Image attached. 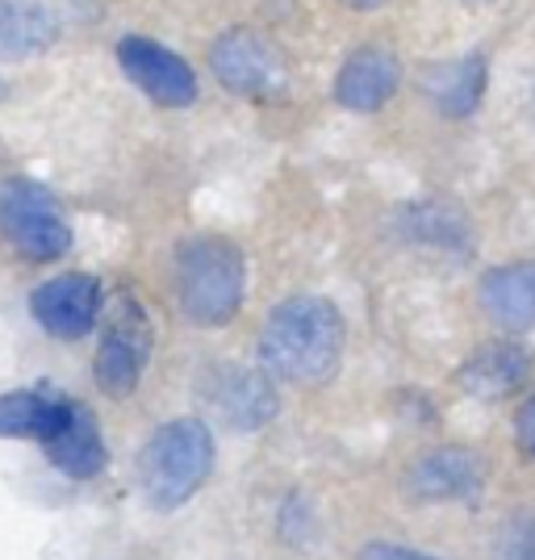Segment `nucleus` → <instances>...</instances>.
I'll use <instances>...</instances> for the list:
<instances>
[{
	"label": "nucleus",
	"mask_w": 535,
	"mask_h": 560,
	"mask_svg": "<svg viewBox=\"0 0 535 560\" xmlns=\"http://www.w3.org/2000/svg\"><path fill=\"white\" fill-rule=\"evenodd\" d=\"M344 355V318L326 298H289L259 335L264 373L293 385H323Z\"/></svg>",
	"instance_id": "f257e3e1"
},
{
	"label": "nucleus",
	"mask_w": 535,
	"mask_h": 560,
	"mask_svg": "<svg viewBox=\"0 0 535 560\" xmlns=\"http://www.w3.org/2000/svg\"><path fill=\"white\" fill-rule=\"evenodd\" d=\"M243 289H247L243 252L226 238L197 234L176 252V302L188 323L197 327L231 323L243 305Z\"/></svg>",
	"instance_id": "f03ea898"
},
{
	"label": "nucleus",
	"mask_w": 535,
	"mask_h": 560,
	"mask_svg": "<svg viewBox=\"0 0 535 560\" xmlns=\"http://www.w3.org/2000/svg\"><path fill=\"white\" fill-rule=\"evenodd\" d=\"M213 468V435L201 419H172L142 447V493L155 511H176L206 486Z\"/></svg>",
	"instance_id": "7ed1b4c3"
},
{
	"label": "nucleus",
	"mask_w": 535,
	"mask_h": 560,
	"mask_svg": "<svg viewBox=\"0 0 535 560\" xmlns=\"http://www.w3.org/2000/svg\"><path fill=\"white\" fill-rule=\"evenodd\" d=\"M0 231L30 259H59L71 247V226L43 185L9 180L0 188Z\"/></svg>",
	"instance_id": "20e7f679"
},
{
	"label": "nucleus",
	"mask_w": 535,
	"mask_h": 560,
	"mask_svg": "<svg viewBox=\"0 0 535 560\" xmlns=\"http://www.w3.org/2000/svg\"><path fill=\"white\" fill-rule=\"evenodd\" d=\"M147 355H151V323L142 314L139 298L126 293L114 305L109 323L101 330V343H96V385L109 397L135 394V385L142 381V369H147Z\"/></svg>",
	"instance_id": "39448f33"
},
{
	"label": "nucleus",
	"mask_w": 535,
	"mask_h": 560,
	"mask_svg": "<svg viewBox=\"0 0 535 560\" xmlns=\"http://www.w3.org/2000/svg\"><path fill=\"white\" fill-rule=\"evenodd\" d=\"M210 71L218 75L222 89L239 96H280L289 89V63L268 38H259L252 30H231L222 34L210 50Z\"/></svg>",
	"instance_id": "423d86ee"
},
{
	"label": "nucleus",
	"mask_w": 535,
	"mask_h": 560,
	"mask_svg": "<svg viewBox=\"0 0 535 560\" xmlns=\"http://www.w3.org/2000/svg\"><path fill=\"white\" fill-rule=\"evenodd\" d=\"M117 63L155 105L185 109V105L197 101V71L188 68L176 50L160 47V43H151L142 34H126L117 43Z\"/></svg>",
	"instance_id": "0eeeda50"
},
{
	"label": "nucleus",
	"mask_w": 535,
	"mask_h": 560,
	"mask_svg": "<svg viewBox=\"0 0 535 560\" xmlns=\"http://www.w3.org/2000/svg\"><path fill=\"white\" fill-rule=\"evenodd\" d=\"M30 314L55 339H84L101 318V284L84 272H68L30 293Z\"/></svg>",
	"instance_id": "6e6552de"
},
{
	"label": "nucleus",
	"mask_w": 535,
	"mask_h": 560,
	"mask_svg": "<svg viewBox=\"0 0 535 560\" xmlns=\"http://www.w3.org/2000/svg\"><path fill=\"white\" fill-rule=\"evenodd\" d=\"M486 481V460L473 447H435L419 456L406 472V490L422 502H447V498H468Z\"/></svg>",
	"instance_id": "1a4fd4ad"
},
{
	"label": "nucleus",
	"mask_w": 535,
	"mask_h": 560,
	"mask_svg": "<svg viewBox=\"0 0 535 560\" xmlns=\"http://www.w3.org/2000/svg\"><path fill=\"white\" fill-rule=\"evenodd\" d=\"M397 84H402V63H397L394 50L364 47L348 55V63L339 68L335 96L351 114H373V109H381L397 93Z\"/></svg>",
	"instance_id": "9d476101"
},
{
	"label": "nucleus",
	"mask_w": 535,
	"mask_h": 560,
	"mask_svg": "<svg viewBox=\"0 0 535 560\" xmlns=\"http://www.w3.org/2000/svg\"><path fill=\"white\" fill-rule=\"evenodd\" d=\"M210 401L239 431H256L277 415V394H272L268 376L252 373V369H222L210 385Z\"/></svg>",
	"instance_id": "9b49d317"
},
{
	"label": "nucleus",
	"mask_w": 535,
	"mask_h": 560,
	"mask_svg": "<svg viewBox=\"0 0 535 560\" xmlns=\"http://www.w3.org/2000/svg\"><path fill=\"white\" fill-rule=\"evenodd\" d=\"M481 305L502 330L535 327V259L493 268L481 280Z\"/></svg>",
	"instance_id": "f8f14e48"
},
{
	"label": "nucleus",
	"mask_w": 535,
	"mask_h": 560,
	"mask_svg": "<svg viewBox=\"0 0 535 560\" xmlns=\"http://www.w3.org/2000/svg\"><path fill=\"white\" fill-rule=\"evenodd\" d=\"M71 406L68 397H47L34 394V389H13V394H0V435L4 440H38L50 444L59 435V427L68 422Z\"/></svg>",
	"instance_id": "ddd939ff"
},
{
	"label": "nucleus",
	"mask_w": 535,
	"mask_h": 560,
	"mask_svg": "<svg viewBox=\"0 0 535 560\" xmlns=\"http://www.w3.org/2000/svg\"><path fill=\"white\" fill-rule=\"evenodd\" d=\"M532 373V355L519 343H489V348L473 351L461 369V385L481 401L514 394Z\"/></svg>",
	"instance_id": "4468645a"
},
{
	"label": "nucleus",
	"mask_w": 535,
	"mask_h": 560,
	"mask_svg": "<svg viewBox=\"0 0 535 560\" xmlns=\"http://www.w3.org/2000/svg\"><path fill=\"white\" fill-rule=\"evenodd\" d=\"M43 447H47L50 465L63 468L68 477H80V481L96 477V472L105 468V460H109L105 440H101V427H96V419L80 401L71 406V415H68V422L59 427V435Z\"/></svg>",
	"instance_id": "2eb2a0df"
},
{
	"label": "nucleus",
	"mask_w": 535,
	"mask_h": 560,
	"mask_svg": "<svg viewBox=\"0 0 535 560\" xmlns=\"http://www.w3.org/2000/svg\"><path fill=\"white\" fill-rule=\"evenodd\" d=\"M55 43V18L38 0H0V59H30Z\"/></svg>",
	"instance_id": "dca6fc26"
},
{
	"label": "nucleus",
	"mask_w": 535,
	"mask_h": 560,
	"mask_svg": "<svg viewBox=\"0 0 535 560\" xmlns=\"http://www.w3.org/2000/svg\"><path fill=\"white\" fill-rule=\"evenodd\" d=\"M427 93H431L440 114L468 117L481 105V96H486V59L481 55H465L456 63L435 68L431 80H427Z\"/></svg>",
	"instance_id": "f3484780"
},
{
	"label": "nucleus",
	"mask_w": 535,
	"mask_h": 560,
	"mask_svg": "<svg viewBox=\"0 0 535 560\" xmlns=\"http://www.w3.org/2000/svg\"><path fill=\"white\" fill-rule=\"evenodd\" d=\"M402 234L422 247H443V252H468V222L465 213L447 201H419L402 213Z\"/></svg>",
	"instance_id": "a211bd4d"
},
{
	"label": "nucleus",
	"mask_w": 535,
	"mask_h": 560,
	"mask_svg": "<svg viewBox=\"0 0 535 560\" xmlns=\"http://www.w3.org/2000/svg\"><path fill=\"white\" fill-rule=\"evenodd\" d=\"M514 435H519V447L535 456V394L523 401V410H519V419H514Z\"/></svg>",
	"instance_id": "6ab92c4d"
},
{
	"label": "nucleus",
	"mask_w": 535,
	"mask_h": 560,
	"mask_svg": "<svg viewBox=\"0 0 535 560\" xmlns=\"http://www.w3.org/2000/svg\"><path fill=\"white\" fill-rule=\"evenodd\" d=\"M360 560H440V557H427V552H415V548H397V544H369Z\"/></svg>",
	"instance_id": "aec40b11"
},
{
	"label": "nucleus",
	"mask_w": 535,
	"mask_h": 560,
	"mask_svg": "<svg viewBox=\"0 0 535 560\" xmlns=\"http://www.w3.org/2000/svg\"><path fill=\"white\" fill-rule=\"evenodd\" d=\"M511 560H535V539H523L519 548H514V557Z\"/></svg>",
	"instance_id": "412c9836"
},
{
	"label": "nucleus",
	"mask_w": 535,
	"mask_h": 560,
	"mask_svg": "<svg viewBox=\"0 0 535 560\" xmlns=\"http://www.w3.org/2000/svg\"><path fill=\"white\" fill-rule=\"evenodd\" d=\"M351 9H376V4H385V0H344Z\"/></svg>",
	"instance_id": "4be33fe9"
},
{
	"label": "nucleus",
	"mask_w": 535,
	"mask_h": 560,
	"mask_svg": "<svg viewBox=\"0 0 535 560\" xmlns=\"http://www.w3.org/2000/svg\"><path fill=\"white\" fill-rule=\"evenodd\" d=\"M465 4H486V0H465Z\"/></svg>",
	"instance_id": "5701e85b"
},
{
	"label": "nucleus",
	"mask_w": 535,
	"mask_h": 560,
	"mask_svg": "<svg viewBox=\"0 0 535 560\" xmlns=\"http://www.w3.org/2000/svg\"><path fill=\"white\" fill-rule=\"evenodd\" d=\"M532 105H535V101H532Z\"/></svg>",
	"instance_id": "b1692460"
}]
</instances>
